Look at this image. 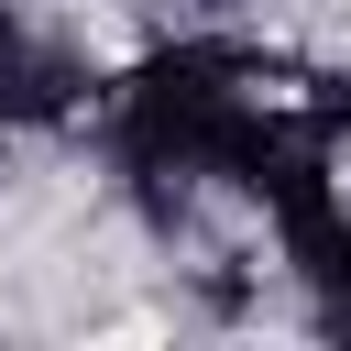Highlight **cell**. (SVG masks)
Listing matches in <instances>:
<instances>
[{"label": "cell", "mask_w": 351, "mask_h": 351, "mask_svg": "<svg viewBox=\"0 0 351 351\" xmlns=\"http://www.w3.org/2000/svg\"><path fill=\"white\" fill-rule=\"evenodd\" d=\"M99 88H110V66H99L77 33L33 22L22 0H0V110H11L22 132H77V121L99 110Z\"/></svg>", "instance_id": "obj_1"}, {"label": "cell", "mask_w": 351, "mask_h": 351, "mask_svg": "<svg viewBox=\"0 0 351 351\" xmlns=\"http://www.w3.org/2000/svg\"><path fill=\"white\" fill-rule=\"evenodd\" d=\"M22 143H33V132H22L11 110H0V186H11V165H22Z\"/></svg>", "instance_id": "obj_3"}, {"label": "cell", "mask_w": 351, "mask_h": 351, "mask_svg": "<svg viewBox=\"0 0 351 351\" xmlns=\"http://www.w3.org/2000/svg\"><path fill=\"white\" fill-rule=\"evenodd\" d=\"M318 329H329V340H351V285H340V296H318Z\"/></svg>", "instance_id": "obj_2"}]
</instances>
